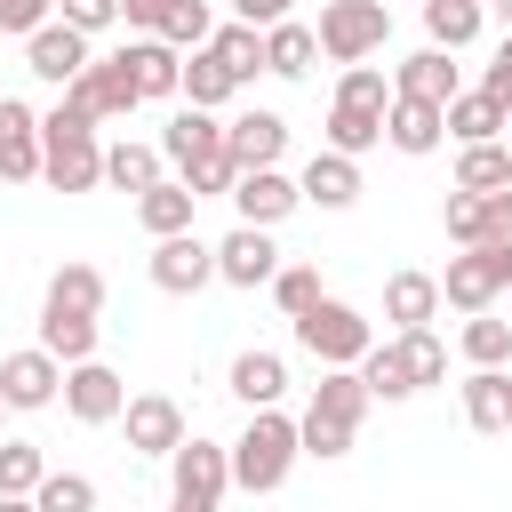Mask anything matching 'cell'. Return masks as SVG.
Returning <instances> with one entry per match:
<instances>
[{
    "mask_svg": "<svg viewBox=\"0 0 512 512\" xmlns=\"http://www.w3.org/2000/svg\"><path fill=\"white\" fill-rule=\"evenodd\" d=\"M160 152L176 160V176L208 200V192H232V176H240V160H232V144H224V120L208 112V104H184L168 128H160Z\"/></svg>",
    "mask_w": 512,
    "mask_h": 512,
    "instance_id": "cell-1",
    "label": "cell"
},
{
    "mask_svg": "<svg viewBox=\"0 0 512 512\" xmlns=\"http://www.w3.org/2000/svg\"><path fill=\"white\" fill-rule=\"evenodd\" d=\"M504 144H512V128H504Z\"/></svg>",
    "mask_w": 512,
    "mask_h": 512,
    "instance_id": "cell-53",
    "label": "cell"
},
{
    "mask_svg": "<svg viewBox=\"0 0 512 512\" xmlns=\"http://www.w3.org/2000/svg\"><path fill=\"white\" fill-rule=\"evenodd\" d=\"M160 160H168L160 144H112V152H104V184H120V192H144V184L160 176Z\"/></svg>",
    "mask_w": 512,
    "mask_h": 512,
    "instance_id": "cell-37",
    "label": "cell"
},
{
    "mask_svg": "<svg viewBox=\"0 0 512 512\" xmlns=\"http://www.w3.org/2000/svg\"><path fill=\"white\" fill-rule=\"evenodd\" d=\"M208 48H216V56L232 64V80H240V88H248V80L264 72V24H248V16L216 24V32H208Z\"/></svg>",
    "mask_w": 512,
    "mask_h": 512,
    "instance_id": "cell-31",
    "label": "cell"
},
{
    "mask_svg": "<svg viewBox=\"0 0 512 512\" xmlns=\"http://www.w3.org/2000/svg\"><path fill=\"white\" fill-rule=\"evenodd\" d=\"M64 104H80L88 120H128V112L144 104V88H136L128 56H88V64L64 80Z\"/></svg>",
    "mask_w": 512,
    "mask_h": 512,
    "instance_id": "cell-10",
    "label": "cell"
},
{
    "mask_svg": "<svg viewBox=\"0 0 512 512\" xmlns=\"http://www.w3.org/2000/svg\"><path fill=\"white\" fill-rule=\"evenodd\" d=\"M384 112H392V88H384V72H376V64H344V80H336V104H328V144L360 160L368 144H384Z\"/></svg>",
    "mask_w": 512,
    "mask_h": 512,
    "instance_id": "cell-5",
    "label": "cell"
},
{
    "mask_svg": "<svg viewBox=\"0 0 512 512\" xmlns=\"http://www.w3.org/2000/svg\"><path fill=\"white\" fill-rule=\"evenodd\" d=\"M216 280V248L184 224V232H160V248H152V288L160 296H200Z\"/></svg>",
    "mask_w": 512,
    "mask_h": 512,
    "instance_id": "cell-11",
    "label": "cell"
},
{
    "mask_svg": "<svg viewBox=\"0 0 512 512\" xmlns=\"http://www.w3.org/2000/svg\"><path fill=\"white\" fill-rule=\"evenodd\" d=\"M192 208H200V192H192L184 176H152V184L136 192V224H144L152 240H160V232H184Z\"/></svg>",
    "mask_w": 512,
    "mask_h": 512,
    "instance_id": "cell-23",
    "label": "cell"
},
{
    "mask_svg": "<svg viewBox=\"0 0 512 512\" xmlns=\"http://www.w3.org/2000/svg\"><path fill=\"white\" fill-rule=\"evenodd\" d=\"M360 376H368V392H376V400H416V376H408L400 336H392V344H368V352H360Z\"/></svg>",
    "mask_w": 512,
    "mask_h": 512,
    "instance_id": "cell-33",
    "label": "cell"
},
{
    "mask_svg": "<svg viewBox=\"0 0 512 512\" xmlns=\"http://www.w3.org/2000/svg\"><path fill=\"white\" fill-rule=\"evenodd\" d=\"M56 0H0V32H40Z\"/></svg>",
    "mask_w": 512,
    "mask_h": 512,
    "instance_id": "cell-46",
    "label": "cell"
},
{
    "mask_svg": "<svg viewBox=\"0 0 512 512\" xmlns=\"http://www.w3.org/2000/svg\"><path fill=\"white\" fill-rule=\"evenodd\" d=\"M168 496H176V512H216V504L232 496V448H216V440H176V448H168Z\"/></svg>",
    "mask_w": 512,
    "mask_h": 512,
    "instance_id": "cell-6",
    "label": "cell"
},
{
    "mask_svg": "<svg viewBox=\"0 0 512 512\" xmlns=\"http://www.w3.org/2000/svg\"><path fill=\"white\" fill-rule=\"evenodd\" d=\"M56 392H64V360H56L48 344L0 360V400H8V408H48Z\"/></svg>",
    "mask_w": 512,
    "mask_h": 512,
    "instance_id": "cell-15",
    "label": "cell"
},
{
    "mask_svg": "<svg viewBox=\"0 0 512 512\" xmlns=\"http://www.w3.org/2000/svg\"><path fill=\"white\" fill-rule=\"evenodd\" d=\"M208 32H216L208 0H176V8H168V24H160V40H176V48H200Z\"/></svg>",
    "mask_w": 512,
    "mask_h": 512,
    "instance_id": "cell-44",
    "label": "cell"
},
{
    "mask_svg": "<svg viewBox=\"0 0 512 512\" xmlns=\"http://www.w3.org/2000/svg\"><path fill=\"white\" fill-rule=\"evenodd\" d=\"M448 56H456V48H440V40L416 48V56L392 72V88H400V96H424V104H448V96H456V64H448Z\"/></svg>",
    "mask_w": 512,
    "mask_h": 512,
    "instance_id": "cell-26",
    "label": "cell"
},
{
    "mask_svg": "<svg viewBox=\"0 0 512 512\" xmlns=\"http://www.w3.org/2000/svg\"><path fill=\"white\" fill-rule=\"evenodd\" d=\"M488 240H512V184L488 192Z\"/></svg>",
    "mask_w": 512,
    "mask_h": 512,
    "instance_id": "cell-49",
    "label": "cell"
},
{
    "mask_svg": "<svg viewBox=\"0 0 512 512\" xmlns=\"http://www.w3.org/2000/svg\"><path fill=\"white\" fill-rule=\"evenodd\" d=\"M384 40H392V8L384 0H320V56L368 64Z\"/></svg>",
    "mask_w": 512,
    "mask_h": 512,
    "instance_id": "cell-9",
    "label": "cell"
},
{
    "mask_svg": "<svg viewBox=\"0 0 512 512\" xmlns=\"http://www.w3.org/2000/svg\"><path fill=\"white\" fill-rule=\"evenodd\" d=\"M224 144H232L240 168H272L288 152V120L280 112H240V120H224Z\"/></svg>",
    "mask_w": 512,
    "mask_h": 512,
    "instance_id": "cell-22",
    "label": "cell"
},
{
    "mask_svg": "<svg viewBox=\"0 0 512 512\" xmlns=\"http://www.w3.org/2000/svg\"><path fill=\"white\" fill-rule=\"evenodd\" d=\"M120 424H128V448H136V456H168V448L184 440V408H176L168 392H136V400L120 408Z\"/></svg>",
    "mask_w": 512,
    "mask_h": 512,
    "instance_id": "cell-17",
    "label": "cell"
},
{
    "mask_svg": "<svg viewBox=\"0 0 512 512\" xmlns=\"http://www.w3.org/2000/svg\"><path fill=\"white\" fill-rule=\"evenodd\" d=\"M120 56H128V72H136V88H144V96H184V48H176V40L136 32Z\"/></svg>",
    "mask_w": 512,
    "mask_h": 512,
    "instance_id": "cell-20",
    "label": "cell"
},
{
    "mask_svg": "<svg viewBox=\"0 0 512 512\" xmlns=\"http://www.w3.org/2000/svg\"><path fill=\"white\" fill-rule=\"evenodd\" d=\"M504 288H512V240H472L440 272V304H456V312H488Z\"/></svg>",
    "mask_w": 512,
    "mask_h": 512,
    "instance_id": "cell-7",
    "label": "cell"
},
{
    "mask_svg": "<svg viewBox=\"0 0 512 512\" xmlns=\"http://www.w3.org/2000/svg\"><path fill=\"white\" fill-rule=\"evenodd\" d=\"M40 480H48L40 448H32V440H8V432H0V504H24V496H32Z\"/></svg>",
    "mask_w": 512,
    "mask_h": 512,
    "instance_id": "cell-36",
    "label": "cell"
},
{
    "mask_svg": "<svg viewBox=\"0 0 512 512\" xmlns=\"http://www.w3.org/2000/svg\"><path fill=\"white\" fill-rule=\"evenodd\" d=\"M456 184H464V192H504V184H512V144H504V136H488V144H464V160H456Z\"/></svg>",
    "mask_w": 512,
    "mask_h": 512,
    "instance_id": "cell-34",
    "label": "cell"
},
{
    "mask_svg": "<svg viewBox=\"0 0 512 512\" xmlns=\"http://www.w3.org/2000/svg\"><path fill=\"white\" fill-rule=\"evenodd\" d=\"M32 504H40V512H88V504H96V480H80V472H48V480L32 488Z\"/></svg>",
    "mask_w": 512,
    "mask_h": 512,
    "instance_id": "cell-42",
    "label": "cell"
},
{
    "mask_svg": "<svg viewBox=\"0 0 512 512\" xmlns=\"http://www.w3.org/2000/svg\"><path fill=\"white\" fill-rule=\"evenodd\" d=\"M480 88H488V96L512 112V32H504V48H496V64H488V80H480Z\"/></svg>",
    "mask_w": 512,
    "mask_h": 512,
    "instance_id": "cell-48",
    "label": "cell"
},
{
    "mask_svg": "<svg viewBox=\"0 0 512 512\" xmlns=\"http://www.w3.org/2000/svg\"><path fill=\"white\" fill-rule=\"evenodd\" d=\"M296 456H304V432L280 416V400L272 408H248V432L232 440V488L240 496H272Z\"/></svg>",
    "mask_w": 512,
    "mask_h": 512,
    "instance_id": "cell-3",
    "label": "cell"
},
{
    "mask_svg": "<svg viewBox=\"0 0 512 512\" xmlns=\"http://www.w3.org/2000/svg\"><path fill=\"white\" fill-rule=\"evenodd\" d=\"M400 352H408V376H416V392L448 376V344H440L432 328H400Z\"/></svg>",
    "mask_w": 512,
    "mask_h": 512,
    "instance_id": "cell-41",
    "label": "cell"
},
{
    "mask_svg": "<svg viewBox=\"0 0 512 512\" xmlns=\"http://www.w3.org/2000/svg\"><path fill=\"white\" fill-rule=\"evenodd\" d=\"M280 392H288V360H280V352H240V360H232V400L272 408Z\"/></svg>",
    "mask_w": 512,
    "mask_h": 512,
    "instance_id": "cell-30",
    "label": "cell"
},
{
    "mask_svg": "<svg viewBox=\"0 0 512 512\" xmlns=\"http://www.w3.org/2000/svg\"><path fill=\"white\" fill-rule=\"evenodd\" d=\"M40 176L56 192H96L104 184V144H96V120L80 104H56L40 120Z\"/></svg>",
    "mask_w": 512,
    "mask_h": 512,
    "instance_id": "cell-4",
    "label": "cell"
},
{
    "mask_svg": "<svg viewBox=\"0 0 512 512\" xmlns=\"http://www.w3.org/2000/svg\"><path fill=\"white\" fill-rule=\"evenodd\" d=\"M272 296H280V312L296 320V312L320 304V272H312V264H280V272H272Z\"/></svg>",
    "mask_w": 512,
    "mask_h": 512,
    "instance_id": "cell-43",
    "label": "cell"
},
{
    "mask_svg": "<svg viewBox=\"0 0 512 512\" xmlns=\"http://www.w3.org/2000/svg\"><path fill=\"white\" fill-rule=\"evenodd\" d=\"M168 8H176V0H120V24H128V32H160Z\"/></svg>",
    "mask_w": 512,
    "mask_h": 512,
    "instance_id": "cell-47",
    "label": "cell"
},
{
    "mask_svg": "<svg viewBox=\"0 0 512 512\" xmlns=\"http://www.w3.org/2000/svg\"><path fill=\"white\" fill-rule=\"evenodd\" d=\"M464 424L472 432H512V376L504 368H472L464 376Z\"/></svg>",
    "mask_w": 512,
    "mask_h": 512,
    "instance_id": "cell-24",
    "label": "cell"
},
{
    "mask_svg": "<svg viewBox=\"0 0 512 512\" xmlns=\"http://www.w3.org/2000/svg\"><path fill=\"white\" fill-rule=\"evenodd\" d=\"M384 136H392L408 160H424V152H440V136H448V104H424V96H400V88H392Z\"/></svg>",
    "mask_w": 512,
    "mask_h": 512,
    "instance_id": "cell-19",
    "label": "cell"
},
{
    "mask_svg": "<svg viewBox=\"0 0 512 512\" xmlns=\"http://www.w3.org/2000/svg\"><path fill=\"white\" fill-rule=\"evenodd\" d=\"M432 312H440V280L432 272H392L384 280V320L392 328H424Z\"/></svg>",
    "mask_w": 512,
    "mask_h": 512,
    "instance_id": "cell-28",
    "label": "cell"
},
{
    "mask_svg": "<svg viewBox=\"0 0 512 512\" xmlns=\"http://www.w3.org/2000/svg\"><path fill=\"white\" fill-rule=\"evenodd\" d=\"M0 416H8V400H0Z\"/></svg>",
    "mask_w": 512,
    "mask_h": 512,
    "instance_id": "cell-52",
    "label": "cell"
},
{
    "mask_svg": "<svg viewBox=\"0 0 512 512\" xmlns=\"http://www.w3.org/2000/svg\"><path fill=\"white\" fill-rule=\"evenodd\" d=\"M224 200L240 208V224H280V216L304 200V184H296V176H280V160H272V168H240Z\"/></svg>",
    "mask_w": 512,
    "mask_h": 512,
    "instance_id": "cell-14",
    "label": "cell"
},
{
    "mask_svg": "<svg viewBox=\"0 0 512 512\" xmlns=\"http://www.w3.org/2000/svg\"><path fill=\"white\" fill-rule=\"evenodd\" d=\"M312 56H320V32H312V24H296V16L264 24V72H280V80H304V72H312Z\"/></svg>",
    "mask_w": 512,
    "mask_h": 512,
    "instance_id": "cell-25",
    "label": "cell"
},
{
    "mask_svg": "<svg viewBox=\"0 0 512 512\" xmlns=\"http://www.w3.org/2000/svg\"><path fill=\"white\" fill-rule=\"evenodd\" d=\"M232 96H240L232 64H224V56L200 40V48H192V64H184V104H208V112H216V104H232Z\"/></svg>",
    "mask_w": 512,
    "mask_h": 512,
    "instance_id": "cell-32",
    "label": "cell"
},
{
    "mask_svg": "<svg viewBox=\"0 0 512 512\" xmlns=\"http://www.w3.org/2000/svg\"><path fill=\"white\" fill-rule=\"evenodd\" d=\"M80 64H88V32H80V24H64V16H56V24L24 32V72H40V80H56V88H64Z\"/></svg>",
    "mask_w": 512,
    "mask_h": 512,
    "instance_id": "cell-16",
    "label": "cell"
},
{
    "mask_svg": "<svg viewBox=\"0 0 512 512\" xmlns=\"http://www.w3.org/2000/svg\"><path fill=\"white\" fill-rule=\"evenodd\" d=\"M440 224H448V240L456 248H472V240H488V192H448V208H440Z\"/></svg>",
    "mask_w": 512,
    "mask_h": 512,
    "instance_id": "cell-40",
    "label": "cell"
},
{
    "mask_svg": "<svg viewBox=\"0 0 512 512\" xmlns=\"http://www.w3.org/2000/svg\"><path fill=\"white\" fill-rule=\"evenodd\" d=\"M40 344L72 368V360H88L96 352V312H72V304H40Z\"/></svg>",
    "mask_w": 512,
    "mask_h": 512,
    "instance_id": "cell-29",
    "label": "cell"
},
{
    "mask_svg": "<svg viewBox=\"0 0 512 512\" xmlns=\"http://www.w3.org/2000/svg\"><path fill=\"white\" fill-rule=\"evenodd\" d=\"M296 344L320 360V368H360V352L376 344V328L352 312V304H336V296H320L312 312H296Z\"/></svg>",
    "mask_w": 512,
    "mask_h": 512,
    "instance_id": "cell-8",
    "label": "cell"
},
{
    "mask_svg": "<svg viewBox=\"0 0 512 512\" xmlns=\"http://www.w3.org/2000/svg\"><path fill=\"white\" fill-rule=\"evenodd\" d=\"M296 184H304V200H312V208H352V200H360V160L328 144V152H312V160H304V176H296Z\"/></svg>",
    "mask_w": 512,
    "mask_h": 512,
    "instance_id": "cell-21",
    "label": "cell"
},
{
    "mask_svg": "<svg viewBox=\"0 0 512 512\" xmlns=\"http://www.w3.org/2000/svg\"><path fill=\"white\" fill-rule=\"evenodd\" d=\"M368 400H376V392H368V376H360V368H320L312 408H304V424H296V432H304V456H320V464H328V456H344V448H352V432H360V416H368Z\"/></svg>",
    "mask_w": 512,
    "mask_h": 512,
    "instance_id": "cell-2",
    "label": "cell"
},
{
    "mask_svg": "<svg viewBox=\"0 0 512 512\" xmlns=\"http://www.w3.org/2000/svg\"><path fill=\"white\" fill-rule=\"evenodd\" d=\"M40 176V112L0 96V184H32Z\"/></svg>",
    "mask_w": 512,
    "mask_h": 512,
    "instance_id": "cell-18",
    "label": "cell"
},
{
    "mask_svg": "<svg viewBox=\"0 0 512 512\" xmlns=\"http://www.w3.org/2000/svg\"><path fill=\"white\" fill-rule=\"evenodd\" d=\"M272 272H280L272 224H232V240H216V280H232V288H272Z\"/></svg>",
    "mask_w": 512,
    "mask_h": 512,
    "instance_id": "cell-12",
    "label": "cell"
},
{
    "mask_svg": "<svg viewBox=\"0 0 512 512\" xmlns=\"http://www.w3.org/2000/svg\"><path fill=\"white\" fill-rule=\"evenodd\" d=\"M296 0H232V16H248V24H280Z\"/></svg>",
    "mask_w": 512,
    "mask_h": 512,
    "instance_id": "cell-50",
    "label": "cell"
},
{
    "mask_svg": "<svg viewBox=\"0 0 512 512\" xmlns=\"http://www.w3.org/2000/svg\"><path fill=\"white\" fill-rule=\"evenodd\" d=\"M504 128H512V112H504L488 88H456V96H448V136H456V144H488V136H504Z\"/></svg>",
    "mask_w": 512,
    "mask_h": 512,
    "instance_id": "cell-27",
    "label": "cell"
},
{
    "mask_svg": "<svg viewBox=\"0 0 512 512\" xmlns=\"http://www.w3.org/2000/svg\"><path fill=\"white\" fill-rule=\"evenodd\" d=\"M64 408L80 416V424H120V408H128V384L88 352V360H72L64 368Z\"/></svg>",
    "mask_w": 512,
    "mask_h": 512,
    "instance_id": "cell-13",
    "label": "cell"
},
{
    "mask_svg": "<svg viewBox=\"0 0 512 512\" xmlns=\"http://www.w3.org/2000/svg\"><path fill=\"white\" fill-rule=\"evenodd\" d=\"M488 16H496V24H504V32H512V0H488Z\"/></svg>",
    "mask_w": 512,
    "mask_h": 512,
    "instance_id": "cell-51",
    "label": "cell"
},
{
    "mask_svg": "<svg viewBox=\"0 0 512 512\" xmlns=\"http://www.w3.org/2000/svg\"><path fill=\"white\" fill-rule=\"evenodd\" d=\"M464 360H472V368H512V320L472 312V320H464Z\"/></svg>",
    "mask_w": 512,
    "mask_h": 512,
    "instance_id": "cell-38",
    "label": "cell"
},
{
    "mask_svg": "<svg viewBox=\"0 0 512 512\" xmlns=\"http://www.w3.org/2000/svg\"><path fill=\"white\" fill-rule=\"evenodd\" d=\"M504 296H512V288H504Z\"/></svg>",
    "mask_w": 512,
    "mask_h": 512,
    "instance_id": "cell-54",
    "label": "cell"
},
{
    "mask_svg": "<svg viewBox=\"0 0 512 512\" xmlns=\"http://www.w3.org/2000/svg\"><path fill=\"white\" fill-rule=\"evenodd\" d=\"M48 304L104 312V272H96V264H56V280H48Z\"/></svg>",
    "mask_w": 512,
    "mask_h": 512,
    "instance_id": "cell-39",
    "label": "cell"
},
{
    "mask_svg": "<svg viewBox=\"0 0 512 512\" xmlns=\"http://www.w3.org/2000/svg\"><path fill=\"white\" fill-rule=\"evenodd\" d=\"M64 8V24H80V32H104V24H120V0H56Z\"/></svg>",
    "mask_w": 512,
    "mask_h": 512,
    "instance_id": "cell-45",
    "label": "cell"
},
{
    "mask_svg": "<svg viewBox=\"0 0 512 512\" xmlns=\"http://www.w3.org/2000/svg\"><path fill=\"white\" fill-rule=\"evenodd\" d=\"M480 16H488V0H424V32L440 48H472L480 40Z\"/></svg>",
    "mask_w": 512,
    "mask_h": 512,
    "instance_id": "cell-35",
    "label": "cell"
}]
</instances>
